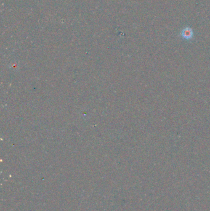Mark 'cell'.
<instances>
[{
  "mask_svg": "<svg viewBox=\"0 0 210 211\" xmlns=\"http://www.w3.org/2000/svg\"><path fill=\"white\" fill-rule=\"evenodd\" d=\"M181 35H182L183 38H184L186 39H190V38H192L193 34L192 30L190 28L187 27V28L184 29L182 31Z\"/></svg>",
  "mask_w": 210,
  "mask_h": 211,
  "instance_id": "6da1fadb",
  "label": "cell"
}]
</instances>
